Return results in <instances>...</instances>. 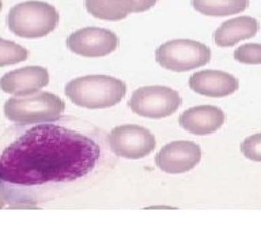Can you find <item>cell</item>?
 <instances>
[{"instance_id":"6da1fadb","label":"cell","mask_w":261,"mask_h":245,"mask_svg":"<svg viewBox=\"0 0 261 245\" xmlns=\"http://www.w3.org/2000/svg\"><path fill=\"white\" fill-rule=\"evenodd\" d=\"M99 147L64 127L42 124L24 132L0 154V181L42 185L81 179L93 170Z\"/></svg>"},{"instance_id":"7a4b0ae2","label":"cell","mask_w":261,"mask_h":245,"mask_svg":"<svg viewBox=\"0 0 261 245\" xmlns=\"http://www.w3.org/2000/svg\"><path fill=\"white\" fill-rule=\"evenodd\" d=\"M125 93V83L108 75H87L65 85L67 97L75 105L87 109H105L117 105Z\"/></svg>"},{"instance_id":"3957f363","label":"cell","mask_w":261,"mask_h":245,"mask_svg":"<svg viewBox=\"0 0 261 245\" xmlns=\"http://www.w3.org/2000/svg\"><path fill=\"white\" fill-rule=\"evenodd\" d=\"M59 23V12L45 2H23L8 11L7 24L15 36L22 38H41L48 36Z\"/></svg>"},{"instance_id":"277c9868","label":"cell","mask_w":261,"mask_h":245,"mask_svg":"<svg viewBox=\"0 0 261 245\" xmlns=\"http://www.w3.org/2000/svg\"><path fill=\"white\" fill-rule=\"evenodd\" d=\"M65 104L52 93H37L23 97H12L4 104V114L15 124H41L59 120Z\"/></svg>"},{"instance_id":"5b68a950","label":"cell","mask_w":261,"mask_h":245,"mask_svg":"<svg viewBox=\"0 0 261 245\" xmlns=\"http://www.w3.org/2000/svg\"><path fill=\"white\" fill-rule=\"evenodd\" d=\"M155 59L163 68L185 72L200 68L211 60V49L193 40H171L162 44L155 52Z\"/></svg>"},{"instance_id":"8992f818","label":"cell","mask_w":261,"mask_h":245,"mask_svg":"<svg viewBox=\"0 0 261 245\" xmlns=\"http://www.w3.org/2000/svg\"><path fill=\"white\" fill-rule=\"evenodd\" d=\"M128 105L139 116L163 118L178 109L181 97L175 90L166 86H146L135 90Z\"/></svg>"},{"instance_id":"52a82bcc","label":"cell","mask_w":261,"mask_h":245,"mask_svg":"<svg viewBox=\"0 0 261 245\" xmlns=\"http://www.w3.org/2000/svg\"><path fill=\"white\" fill-rule=\"evenodd\" d=\"M110 149L117 157L126 159L144 158L155 149V138L144 127L125 124L114 127L109 134Z\"/></svg>"},{"instance_id":"ba28073f","label":"cell","mask_w":261,"mask_h":245,"mask_svg":"<svg viewBox=\"0 0 261 245\" xmlns=\"http://www.w3.org/2000/svg\"><path fill=\"white\" fill-rule=\"evenodd\" d=\"M118 38L109 29L83 28L71 33L67 46L71 52L85 57H102L116 51Z\"/></svg>"},{"instance_id":"9c48e42d","label":"cell","mask_w":261,"mask_h":245,"mask_svg":"<svg viewBox=\"0 0 261 245\" xmlns=\"http://www.w3.org/2000/svg\"><path fill=\"white\" fill-rule=\"evenodd\" d=\"M201 159L199 144L189 140L171 142L163 146L155 158L156 166L165 173L179 175L192 170Z\"/></svg>"},{"instance_id":"30bf717a","label":"cell","mask_w":261,"mask_h":245,"mask_svg":"<svg viewBox=\"0 0 261 245\" xmlns=\"http://www.w3.org/2000/svg\"><path fill=\"white\" fill-rule=\"evenodd\" d=\"M48 83V69L40 65H30L4 74L0 78V90L16 97H23L34 94Z\"/></svg>"},{"instance_id":"8fae6325","label":"cell","mask_w":261,"mask_h":245,"mask_svg":"<svg viewBox=\"0 0 261 245\" xmlns=\"http://www.w3.org/2000/svg\"><path fill=\"white\" fill-rule=\"evenodd\" d=\"M238 86V79L234 75L216 69L199 71L189 78V87L205 97H227L230 94L236 93Z\"/></svg>"},{"instance_id":"7c38bea8","label":"cell","mask_w":261,"mask_h":245,"mask_svg":"<svg viewBox=\"0 0 261 245\" xmlns=\"http://www.w3.org/2000/svg\"><path fill=\"white\" fill-rule=\"evenodd\" d=\"M223 110L218 106L200 105L185 110L178 118L179 126L193 135H210L223 126Z\"/></svg>"},{"instance_id":"4fadbf2b","label":"cell","mask_w":261,"mask_h":245,"mask_svg":"<svg viewBox=\"0 0 261 245\" xmlns=\"http://www.w3.org/2000/svg\"><path fill=\"white\" fill-rule=\"evenodd\" d=\"M258 32V22L252 16H238L220 24L214 33V41L218 46L226 48L240 41L254 37Z\"/></svg>"},{"instance_id":"5bb4252c","label":"cell","mask_w":261,"mask_h":245,"mask_svg":"<svg viewBox=\"0 0 261 245\" xmlns=\"http://www.w3.org/2000/svg\"><path fill=\"white\" fill-rule=\"evenodd\" d=\"M132 0H86L89 14L103 20H121L132 12Z\"/></svg>"},{"instance_id":"9a60e30c","label":"cell","mask_w":261,"mask_h":245,"mask_svg":"<svg viewBox=\"0 0 261 245\" xmlns=\"http://www.w3.org/2000/svg\"><path fill=\"white\" fill-rule=\"evenodd\" d=\"M196 11L208 16H228L245 11L249 0H192Z\"/></svg>"},{"instance_id":"2e32d148","label":"cell","mask_w":261,"mask_h":245,"mask_svg":"<svg viewBox=\"0 0 261 245\" xmlns=\"http://www.w3.org/2000/svg\"><path fill=\"white\" fill-rule=\"evenodd\" d=\"M29 57L28 49L14 41L0 38V67L22 63Z\"/></svg>"},{"instance_id":"e0dca14e","label":"cell","mask_w":261,"mask_h":245,"mask_svg":"<svg viewBox=\"0 0 261 245\" xmlns=\"http://www.w3.org/2000/svg\"><path fill=\"white\" fill-rule=\"evenodd\" d=\"M234 59L244 64H261V44L241 45L234 52Z\"/></svg>"},{"instance_id":"ac0fdd59","label":"cell","mask_w":261,"mask_h":245,"mask_svg":"<svg viewBox=\"0 0 261 245\" xmlns=\"http://www.w3.org/2000/svg\"><path fill=\"white\" fill-rule=\"evenodd\" d=\"M241 151L250 161L261 162V132L245 139L241 144Z\"/></svg>"},{"instance_id":"d6986e66","label":"cell","mask_w":261,"mask_h":245,"mask_svg":"<svg viewBox=\"0 0 261 245\" xmlns=\"http://www.w3.org/2000/svg\"><path fill=\"white\" fill-rule=\"evenodd\" d=\"M132 2H134L132 12H144L154 7L158 0H132Z\"/></svg>"},{"instance_id":"ffe728a7","label":"cell","mask_w":261,"mask_h":245,"mask_svg":"<svg viewBox=\"0 0 261 245\" xmlns=\"http://www.w3.org/2000/svg\"><path fill=\"white\" fill-rule=\"evenodd\" d=\"M6 206V196L0 192V208H3Z\"/></svg>"},{"instance_id":"44dd1931","label":"cell","mask_w":261,"mask_h":245,"mask_svg":"<svg viewBox=\"0 0 261 245\" xmlns=\"http://www.w3.org/2000/svg\"><path fill=\"white\" fill-rule=\"evenodd\" d=\"M2 7H3V4H2V0H0V10H2Z\"/></svg>"}]
</instances>
